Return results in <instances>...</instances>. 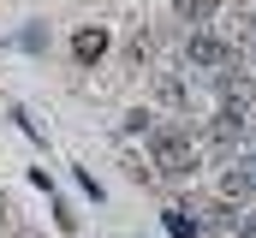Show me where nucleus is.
<instances>
[{"label": "nucleus", "mask_w": 256, "mask_h": 238, "mask_svg": "<svg viewBox=\"0 0 256 238\" xmlns=\"http://www.w3.org/2000/svg\"><path fill=\"white\" fill-rule=\"evenodd\" d=\"M155 167H161L167 178L196 173V143L185 137V131H161V137H155Z\"/></svg>", "instance_id": "f257e3e1"}, {"label": "nucleus", "mask_w": 256, "mask_h": 238, "mask_svg": "<svg viewBox=\"0 0 256 238\" xmlns=\"http://www.w3.org/2000/svg\"><path fill=\"white\" fill-rule=\"evenodd\" d=\"M185 60H191L196 72L226 78V72L238 66V48H232V42H220V36H191V42H185Z\"/></svg>", "instance_id": "f03ea898"}, {"label": "nucleus", "mask_w": 256, "mask_h": 238, "mask_svg": "<svg viewBox=\"0 0 256 238\" xmlns=\"http://www.w3.org/2000/svg\"><path fill=\"white\" fill-rule=\"evenodd\" d=\"M72 48H78V60L90 66V60L108 54V30H78V42H72Z\"/></svg>", "instance_id": "7ed1b4c3"}, {"label": "nucleus", "mask_w": 256, "mask_h": 238, "mask_svg": "<svg viewBox=\"0 0 256 238\" xmlns=\"http://www.w3.org/2000/svg\"><path fill=\"white\" fill-rule=\"evenodd\" d=\"M161 226H167L173 238H196V220L185 214V208H167V214H161Z\"/></svg>", "instance_id": "20e7f679"}, {"label": "nucleus", "mask_w": 256, "mask_h": 238, "mask_svg": "<svg viewBox=\"0 0 256 238\" xmlns=\"http://www.w3.org/2000/svg\"><path fill=\"white\" fill-rule=\"evenodd\" d=\"M214 6H220V0H179V18H191V24H208V18H214Z\"/></svg>", "instance_id": "39448f33"}, {"label": "nucleus", "mask_w": 256, "mask_h": 238, "mask_svg": "<svg viewBox=\"0 0 256 238\" xmlns=\"http://www.w3.org/2000/svg\"><path fill=\"white\" fill-rule=\"evenodd\" d=\"M220 196H238V202H244V196H250V173H238V167H232V173L220 178Z\"/></svg>", "instance_id": "423d86ee"}, {"label": "nucleus", "mask_w": 256, "mask_h": 238, "mask_svg": "<svg viewBox=\"0 0 256 238\" xmlns=\"http://www.w3.org/2000/svg\"><path fill=\"white\" fill-rule=\"evenodd\" d=\"M250 30H256V18H250Z\"/></svg>", "instance_id": "0eeeda50"}]
</instances>
